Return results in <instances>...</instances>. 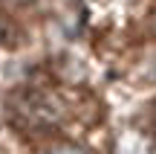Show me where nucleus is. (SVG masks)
<instances>
[{
    "label": "nucleus",
    "instance_id": "f257e3e1",
    "mask_svg": "<svg viewBox=\"0 0 156 154\" xmlns=\"http://www.w3.org/2000/svg\"><path fill=\"white\" fill-rule=\"evenodd\" d=\"M110 154H156V134L142 125H124L113 137Z\"/></svg>",
    "mask_w": 156,
    "mask_h": 154
},
{
    "label": "nucleus",
    "instance_id": "f03ea898",
    "mask_svg": "<svg viewBox=\"0 0 156 154\" xmlns=\"http://www.w3.org/2000/svg\"><path fill=\"white\" fill-rule=\"evenodd\" d=\"M44 154H93L90 148H84V145H75V143H61V145H52L49 151Z\"/></svg>",
    "mask_w": 156,
    "mask_h": 154
}]
</instances>
